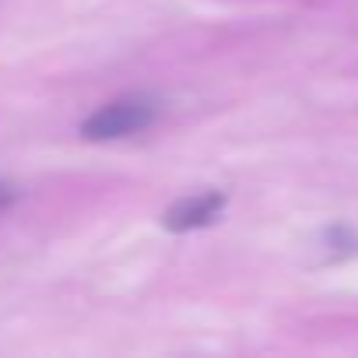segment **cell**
<instances>
[{"label": "cell", "instance_id": "obj_3", "mask_svg": "<svg viewBox=\"0 0 358 358\" xmlns=\"http://www.w3.org/2000/svg\"><path fill=\"white\" fill-rule=\"evenodd\" d=\"M11 201H15V190H11L8 183H0V211H4V208H8Z\"/></svg>", "mask_w": 358, "mask_h": 358}, {"label": "cell", "instance_id": "obj_1", "mask_svg": "<svg viewBox=\"0 0 358 358\" xmlns=\"http://www.w3.org/2000/svg\"><path fill=\"white\" fill-rule=\"evenodd\" d=\"M158 116V106L144 95H127V99H116V102H106L102 109H95L81 134L88 141H113V137H127V134H137L144 127H151Z\"/></svg>", "mask_w": 358, "mask_h": 358}, {"label": "cell", "instance_id": "obj_2", "mask_svg": "<svg viewBox=\"0 0 358 358\" xmlns=\"http://www.w3.org/2000/svg\"><path fill=\"white\" fill-rule=\"evenodd\" d=\"M225 211V194L218 190H208V194H197V197H183L179 204H172L165 211V229L172 232H194V229H204L211 225L218 215Z\"/></svg>", "mask_w": 358, "mask_h": 358}]
</instances>
